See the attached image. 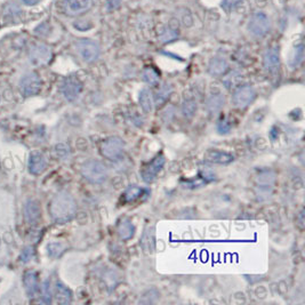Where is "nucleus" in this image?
I'll use <instances>...</instances> for the list:
<instances>
[{
	"mask_svg": "<svg viewBox=\"0 0 305 305\" xmlns=\"http://www.w3.org/2000/svg\"><path fill=\"white\" fill-rule=\"evenodd\" d=\"M77 203L75 198L66 191L58 192L53 198L49 206V212L52 220L57 224H66L76 215Z\"/></svg>",
	"mask_w": 305,
	"mask_h": 305,
	"instance_id": "1",
	"label": "nucleus"
},
{
	"mask_svg": "<svg viewBox=\"0 0 305 305\" xmlns=\"http://www.w3.org/2000/svg\"><path fill=\"white\" fill-rule=\"evenodd\" d=\"M22 18V9L15 3H8L4 8V20L9 23L20 21Z\"/></svg>",
	"mask_w": 305,
	"mask_h": 305,
	"instance_id": "21",
	"label": "nucleus"
},
{
	"mask_svg": "<svg viewBox=\"0 0 305 305\" xmlns=\"http://www.w3.org/2000/svg\"><path fill=\"white\" fill-rule=\"evenodd\" d=\"M22 3H24L25 5H27V6H34V5H36L37 3L39 2V0H21Z\"/></svg>",
	"mask_w": 305,
	"mask_h": 305,
	"instance_id": "37",
	"label": "nucleus"
},
{
	"mask_svg": "<svg viewBox=\"0 0 305 305\" xmlns=\"http://www.w3.org/2000/svg\"><path fill=\"white\" fill-rule=\"evenodd\" d=\"M229 70V63L225 58L216 56L210 59L209 64H208V72L214 77H221L224 76Z\"/></svg>",
	"mask_w": 305,
	"mask_h": 305,
	"instance_id": "16",
	"label": "nucleus"
},
{
	"mask_svg": "<svg viewBox=\"0 0 305 305\" xmlns=\"http://www.w3.org/2000/svg\"><path fill=\"white\" fill-rule=\"evenodd\" d=\"M41 299L46 304H49L52 302V292H50V285L49 281H45L41 287Z\"/></svg>",
	"mask_w": 305,
	"mask_h": 305,
	"instance_id": "31",
	"label": "nucleus"
},
{
	"mask_svg": "<svg viewBox=\"0 0 305 305\" xmlns=\"http://www.w3.org/2000/svg\"><path fill=\"white\" fill-rule=\"evenodd\" d=\"M225 104V98L222 93H214L208 96L206 100V109L209 113L220 112Z\"/></svg>",
	"mask_w": 305,
	"mask_h": 305,
	"instance_id": "19",
	"label": "nucleus"
},
{
	"mask_svg": "<svg viewBox=\"0 0 305 305\" xmlns=\"http://www.w3.org/2000/svg\"><path fill=\"white\" fill-rule=\"evenodd\" d=\"M46 167H47V161H46L45 157L36 152L32 154L29 159V172L32 175H40L45 172Z\"/></svg>",
	"mask_w": 305,
	"mask_h": 305,
	"instance_id": "17",
	"label": "nucleus"
},
{
	"mask_svg": "<svg viewBox=\"0 0 305 305\" xmlns=\"http://www.w3.org/2000/svg\"><path fill=\"white\" fill-rule=\"evenodd\" d=\"M231 123L228 121V120H221V121L217 124V132H219L221 135H224V134H228L231 131Z\"/></svg>",
	"mask_w": 305,
	"mask_h": 305,
	"instance_id": "33",
	"label": "nucleus"
},
{
	"mask_svg": "<svg viewBox=\"0 0 305 305\" xmlns=\"http://www.w3.org/2000/svg\"><path fill=\"white\" fill-rule=\"evenodd\" d=\"M47 251L50 257H58L64 252V246L59 242H52L47 246Z\"/></svg>",
	"mask_w": 305,
	"mask_h": 305,
	"instance_id": "30",
	"label": "nucleus"
},
{
	"mask_svg": "<svg viewBox=\"0 0 305 305\" xmlns=\"http://www.w3.org/2000/svg\"><path fill=\"white\" fill-rule=\"evenodd\" d=\"M117 232L120 239L124 240V241H127V240L132 239L134 234H135V226H134L133 222L129 219H123L118 223Z\"/></svg>",
	"mask_w": 305,
	"mask_h": 305,
	"instance_id": "20",
	"label": "nucleus"
},
{
	"mask_svg": "<svg viewBox=\"0 0 305 305\" xmlns=\"http://www.w3.org/2000/svg\"><path fill=\"white\" fill-rule=\"evenodd\" d=\"M165 163H166V159L163 154L155 157L154 160L147 164L146 166H144L143 169L141 170V176L143 181L145 183L154 182L156 177L158 176V174L163 170Z\"/></svg>",
	"mask_w": 305,
	"mask_h": 305,
	"instance_id": "9",
	"label": "nucleus"
},
{
	"mask_svg": "<svg viewBox=\"0 0 305 305\" xmlns=\"http://www.w3.org/2000/svg\"><path fill=\"white\" fill-rule=\"evenodd\" d=\"M205 160L210 164L228 165L233 161V156L225 151L220 150H208L205 155Z\"/></svg>",
	"mask_w": 305,
	"mask_h": 305,
	"instance_id": "15",
	"label": "nucleus"
},
{
	"mask_svg": "<svg viewBox=\"0 0 305 305\" xmlns=\"http://www.w3.org/2000/svg\"><path fill=\"white\" fill-rule=\"evenodd\" d=\"M249 31L255 37H264L269 34L271 29V22L264 13H255L251 17L248 23Z\"/></svg>",
	"mask_w": 305,
	"mask_h": 305,
	"instance_id": "6",
	"label": "nucleus"
},
{
	"mask_svg": "<svg viewBox=\"0 0 305 305\" xmlns=\"http://www.w3.org/2000/svg\"><path fill=\"white\" fill-rule=\"evenodd\" d=\"M23 283H24V287H25V292L27 294V296L34 297L39 289L38 274H37V272H35V271L25 272Z\"/></svg>",
	"mask_w": 305,
	"mask_h": 305,
	"instance_id": "18",
	"label": "nucleus"
},
{
	"mask_svg": "<svg viewBox=\"0 0 305 305\" xmlns=\"http://www.w3.org/2000/svg\"><path fill=\"white\" fill-rule=\"evenodd\" d=\"M141 247L145 254H152L156 248V230L154 226H147L142 234Z\"/></svg>",
	"mask_w": 305,
	"mask_h": 305,
	"instance_id": "14",
	"label": "nucleus"
},
{
	"mask_svg": "<svg viewBox=\"0 0 305 305\" xmlns=\"http://www.w3.org/2000/svg\"><path fill=\"white\" fill-rule=\"evenodd\" d=\"M178 38V31L174 27H166L164 31L159 35V40L163 44H167V43H172L175 39Z\"/></svg>",
	"mask_w": 305,
	"mask_h": 305,
	"instance_id": "28",
	"label": "nucleus"
},
{
	"mask_svg": "<svg viewBox=\"0 0 305 305\" xmlns=\"http://www.w3.org/2000/svg\"><path fill=\"white\" fill-rule=\"evenodd\" d=\"M23 212H24L25 221L31 225L37 224L40 220V215H41L40 206L36 200H27L24 205Z\"/></svg>",
	"mask_w": 305,
	"mask_h": 305,
	"instance_id": "13",
	"label": "nucleus"
},
{
	"mask_svg": "<svg viewBox=\"0 0 305 305\" xmlns=\"http://www.w3.org/2000/svg\"><path fill=\"white\" fill-rule=\"evenodd\" d=\"M144 193L145 190L143 188H140L137 186H132L123 193L121 201L124 203H133L137 201L138 199H141V198L144 196Z\"/></svg>",
	"mask_w": 305,
	"mask_h": 305,
	"instance_id": "22",
	"label": "nucleus"
},
{
	"mask_svg": "<svg viewBox=\"0 0 305 305\" xmlns=\"http://www.w3.org/2000/svg\"><path fill=\"white\" fill-rule=\"evenodd\" d=\"M242 0H223L222 2V7H223L225 11H232L233 8L238 6L239 4H241Z\"/></svg>",
	"mask_w": 305,
	"mask_h": 305,
	"instance_id": "35",
	"label": "nucleus"
},
{
	"mask_svg": "<svg viewBox=\"0 0 305 305\" xmlns=\"http://www.w3.org/2000/svg\"><path fill=\"white\" fill-rule=\"evenodd\" d=\"M43 86V81L38 73L30 72L22 78L20 81V89L21 93L24 96H35L39 94Z\"/></svg>",
	"mask_w": 305,
	"mask_h": 305,
	"instance_id": "8",
	"label": "nucleus"
},
{
	"mask_svg": "<svg viewBox=\"0 0 305 305\" xmlns=\"http://www.w3.org/2000/svg\"><path fill=\"white\" fill-rule=\"evenodd\" d=\"M55 154L61 159H66L69 156V147L64 144H58L55 146Z\"/></svg>",
	"mask_w": 305,
	"mask_h": 305,
	"instance_id": "34",
	"label": "nucleus"
},
{
	"mask_svg": "<svg viewBox=\"0 0 305 305\" xmlns=\"http://www.w3.org/2000/svg\"><path fill=\"white\" fill-rule=\"evenodd\" d=\"M142 79L144 80L146 84H149L151 86H156V85L159 84L160 75L155 68L150 67V68H146V69H144V70H143Z\"/></svg>",
	"mask_w": 305,
	"mask_h": 305,
	"instance_id": "25",
	"label": "nucleus"
},
{
	"mask_svg": "<svg viewBox=\"0 0 305 305\" xmlns=\"http://www.w3.org/2000/svg\"><path fill=\"white\" fill-rule=\"evenodd\" d=\"M52 49L44 44H35L29 49V58L34 66H46L52 59Z\"/></svg>",
	"mask_w": 305,
	"mask_h": 305,
	"instance_id": "7",
	"label": "nucleus"
},
{
	"mask_svg": "<svg viewBox=\"0 0 305 305\" xmlns=\"http://www.w3.org/2000/svg\"><path fill=\"white\" fill-rule=\"evenodd\" d=\"M92 0H64L63 9L70 16H77L88 11Z\"/></svg>",
	"mask_w": 305,
	"mask_h": 305,
	"instance_id": "11",
	"label": "nucleus"
},
{
	"mask_svg": "<svg viewBox=\"0 0 305 305\" xmlns=\"http://www.w3.org/2000/svg\"><path fill=\"white\" fill-rule=\"evenodd\" d=\"M303 54H304L303 45H298V46H296V47L294 48V52L292 53V55H290V59H289L290 67H292V68L297 67L298 64L302 62V59H303Z\"/></svg>",
	"mask_w": 305,
	"mask_h": 305,
	"instance_id": "29",
	"label": "nucleus"
},
{
	"mask_svg": "<svg viewBox=\"0 0 305 305\" xmlns=\"http://www.w3.org/2000/svg\"><path fill=\"white\" fill-rule=\"evenodd\" d=\"M108 4L110 9H114L120 5V0H108Z\"/></svg>",
	"mask_w": 305,
	"mask_h": 305,
	"instance_id": "36",
	"label": "nucleus"
},
{
	"mask_svg": "<svg viewBox=\"0 0 305 305\" xmlns=\"http://www.w3.org/2000/svg\"><path fill=\"white\" fill-rule=\"evenodd\" d=\"M126 147V143L119 136H111L102 142L101 155L111 161H117L121 158Z\"/></svg>",
	"mask_w": 305,
	"mask_h": 305,
	"instance_id": "3",
	"label": "nucleus"
},
{
	"mask_svg": "<svg viewBox=\"0 0 305 305\" xmlns=\"http://www.w3.org/2000/svg\"><path fill=\"white\" fill-rule=\"evenodd\" d=\"M256 98V92L251 85L240 86L239 88L235 89L233 93L232 102L235 108L245 109L249 104L253 103V101Z\"/></svg>",
	"mask_w": 305,
	"mask_h": 305,
	"instance_id": "10",
	"label": "nucleus"
},
{
	"mask_svg": "<svg viewBox=\"0 0 305 305\" xmlns=\"http://www.w3.org/2000/svg\"><path fill=\"white\" fill-rule=\"evenodd\" d=\"M173 93V86L169 84H165L164 86H161V88L158 90V93L154 96L155 100V104L157 105H161L164 104L166 101L169 99L170 94Z\"/></svg>",
	"mask_w": 305,
	"mask_h": 305,
	"instance_id": "26",
	"label": "nucleus"
},
{
	"mask_svg": "<svg viewBox=\"0 0 305 305\" xmlns=\"http://www.w3.org/2000/svg\"><path fill=\"white\" fill-rule=\"evenodd\" d=\"M197 109H198L197 102L195 100L189 99V100H186L183 102L181 111H182V114L184 115V117L190 119V118L193 117V115L196 114Z\"/></svg>",
	"mask_w": 305,
	"mask_h": 305,
	"instance_id": "27",
	"label": "nucleus"
},
{
	"mask_svg": "<svg viewBox=\"0 0 305 305\" xmlns=\"http://www.w3.org/2000/svg\"><path fill=\"white\" fill-rule=\"evenodd\" d=\"M50 30H52V27H50L49 23L48 22H43L36 27L35 34L40 36V37H46V36H48L50 34Z\"/></svg>",
	"mask_w": 305,
	"mask_h": 305,
	"instance_id": "32",
	"label": "nucleus"
},
{
	"mask_svg": "<svg viewBox=\"0 0 305 305\" xmlns=\"http://www.w3.org/2000/svg\"><path fill=\"white\" fill-rule=\"evenodd\" d=\"M81 174L87 181L93 184H101L109 176L108 167L100 160H88L81 166Z\"/></svg>",
	"mask_w": 305,
	"mask_h": 305,
	"instance_id": "2",
	"label": "nucleus"
},
{
	"mask_svg": "<svg viewBox=\"0 0 305 305\" xmlns=\"http://www.w3.org/2000/svg\"><path fill=\"white\" fill-rule=\"evenodd\" d=\"M138 102H140L141 108L145 113L152 112V110H154V106H155V100H154V94H152V92L150 89L144 88L140 92Z\"/></svg>",
	"mask_w": 305,
	"mask_h": 305,
	"instance_id": "23",
	"label": "nucleus"
},
{
	"mask_svg": "<svg viewBox=\"0 0 305 305\" xmlns=\"http://www.w3.org/2000/svg\"><path fill=\"white\" fill-rule=\"evenodd\" d=\"M77 53L79 54L82 61L93 63L100 57L101 49L98 43L90 39H80L76 43Z\"/></svg>",
	"mask_w": 305,
	"mask_h": 305,
	"instance_id": "4",
	"label": "nucleus"
},
{
	"mask_svg": "<svg viewBox=\"0 0 305 305\" xmlns=\"http://www.w3.org/2000/svg\"><path fill=\"white\" fill-rule=\"evenodd\" d=\"M263 66L264 69L270 73H276L279 70L280 68V55H279V49L276 47H272L266 49L263 57Z\"/></svg>",
	"mask_w": 305,
	"mask_h": 305,
	"instance_id": "12",
	"label": "nucleus"
},
{
	"mask_svg": "<svg viewBox=\"0 0 305 305\" xmlns=\"http://www.w3.org/2000/svg\"><path fill=\"white\" fill-rule=\"evenodd\" d=\"M82 88H84L82 82L76 76H69L64 78L61 82V86H59V90H61L64 99L70 102L75 101L80 95Z\"/></svg>",
	"mask_w": 305,
	"mask_h": 305,
	"instance_id": "5",
	"label": "nucleus"
},
{
	"mask_svg": "<svg viewBox=\"0 0 305 305\" xmlns=\"http://www.w3.org/2000/svg\"><path fill=\"white\" fill-rule=\"evenodd\" d=\"M55 302L58 304H69L71 303L72 299V294L71 290L69 289L67 286H64L61 283L56 284V287H55Z\"/></svg>",
	"mask_w": 305,
	"mask_h": 305,
	"instance_id": "24",
	"label": "nucleus"
}]
</instances>
